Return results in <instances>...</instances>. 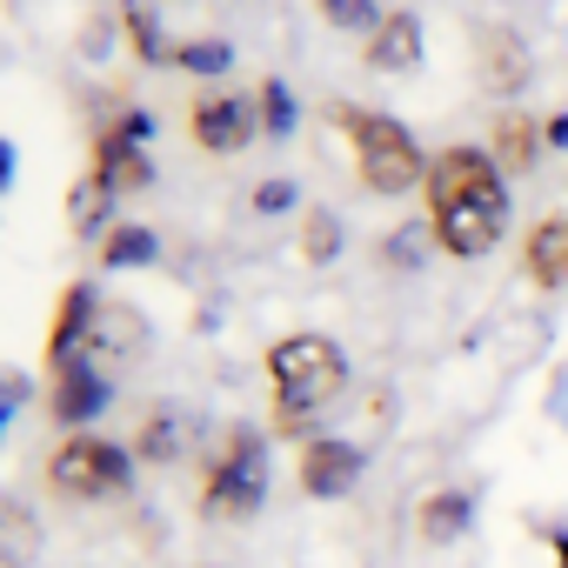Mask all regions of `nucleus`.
I'll return each instance as SVG.
<instances>
[{
  "label": "nucleus",
  "mask_w": 568,
  "mask_h": 568,
  "mask_svg": "<svg viewBox=\"0 0 568 568\" xmlns=\"http://www.w3.org/2000/svg\"><path fill=\"white\" fill-rule=\"evenodd\" d=\"M422 214H428V241L448 261H481L508 241V174L495 168L488 148L455 141L442 154H428V181H422Z\"/></svg>",
  "instance_id": "f257e3e1"
},
{
  "label": "nucleus",
  "mask_w": 568,
  "mask_h": 568,
  "mask_svg": "<svg viewBox=\"0 0 568 568\" xmlns=\"http://www.w3.org/2000/svg\"><path fill=\"white\" fill-rule=\"evenodd\" d=\"M261 375H267V408H274V435H302L315 442V422L348 395L355 368H348V348L322 328H295V335H274L267 355H261Z\"/></svg>",
  "instance_id": "f03ea898"
},
{
  "label": "nucleus",
  "mask_w": 568,
  "mask_h": 568,
  "mask_svg": "<svg viewBox=\"0 0 568 568\" xmlns=\"http://www.w3.org/2000/svg\"><path fill=\"white\" fill-rule=\"evenodd\" d=\"M267 488H274V435L254 422H227L194 462V521L247 528L261 521Z\"/></svg>",
  "instance_id": "7ed1b4c3"
},
{
  "label": "nucleus",
  "mask_w": 568,
  "mask_h": 568,
  "mask_svg": "<svg viewBox=\"0 0 568 568\" xmlns=\"http://www.w3.org/2000/svg\"><path fill=\"white\" fill-rule=\"evenodd\" d=\"M328 121L335 134L348 141V168L362 181V194L375 201H402V194H422L428 181V148L415 141V128L388 108H362V101H328Z\"/></svg>",
  "instance_id": "20e7f679"
},
{
  "label": "nucleus",
  "mask_w": 568,
  "mask_h": 568,
  "mask_svg": "<svg viewBox=\"0 0 568 568\" xmlns=\"http://www.w3.org/2000/svg\"><path fill=\"white\" fill-rule=\"evenodd\" d=\"M134 475H141L134 448L114 442V435H101V428H74V435H61V442L48 448V462H41L48 495L68 501V508H101V501L134 495Z\"/></svg>",
  "instance_id": "39448f33"
},
{
  "label": "nucleus",
  "mask_w": 568,
  "mask_h": 568,
  "mask_svg": "<svg viewBox=\"0 0 568 568\" xmlns=\"http://www.w3.org/2000/svg\"><path fill=\"white\" fill-rule=\"evenodd\" d=\"M148 134H154V121H148L141 108H114V114L94 121V134H88V174H94L114 201H128V194H141V187L154 181Z\"/></svg>",
  "instance_id": "423d86ee"
},
{
  "label": "nucleus",
  "mask_w": 568,
  "mask_h": 568,
  "mask_svg": "<svg viewBox=\"0 0 568 568\" xmlns=\"http://www.w3.org/2000/svg\"><path fill=\"white\" fill-rule=\"evenodd\" d=\"M187 141L207 154V161H227L241 148L261 141V114H254V94L227 88V81H207L194 101H187Z\"/></svg>",
  "instance_id": "0eeeda50"
},
{
  "label": "nucleus",
  "mask_w": 568,
  "mask_h": 568,
  "mask_svg": "<svg viewBox=\"0 0 568 568\" xmlns=\"http://www.w3.org/2000/svg\"><path fill=\"white\" fill-rule=\"evenodd\" d=\"M108 402H114V375H108L94 355H74V362H54V368H48V422H54L61 435L94 428V422L108 415Z\"/></svg>",
  "instance_id": "6e6552de"
},
{
  "label": "nucleus",
  "mask_w": 568,
  "mask_h": 568,
  "mask_svg": "<svg viewBox=\"0 0 568 568\" xmlns=\"http://www.w3.org/2000/svg\"><path fill=\"white\" fill-rule=\"evenodd\" d=\"M368 475V448L348 442V435H315L295 448V488L308 501H348Z\"/></svg>",
  "instance_id": "1a4fd4ad"
},
{
  "label": "nucleus",
  "mask_w": 568,
  "mask_h": 568,
  "mask_svg": "<svg viewBox=\"0 0 568 568\" xmlns=\"http://www.w3.org/2000/svg\"><path fill=\"white\" fill-rule=\"evenodd\" d=\"M475 81H481V94L515 101V94L535 81L528 41H521L515 28H501V21H481V28H475Z\"/></svg>",
  "instance_id": "9d476101"
},
{
  "label": "nucleus",
  "mask_w": 568,
  "mask_h": 568,
  "mask_svg": "<svg viewBox=\"0 0 568 568\" xmlns=\"http://www.w3.org/2000/svg\"><path fill=\"white\" fill-rule=\"evenodd\" d=\"M521 274H528L535 295H561L568 288V207H548L521 234Z\"/></svg>",
  "instance_id": "9b49d317"
},
{
  "label": "nucleus",
  "mask_w": 568,
  "mask_h": 568,
  "mask_svg": "<svg viewBox=\"0 0 568 568\" xmlns=\"http://www.w3.org/2000/svg\"><path fill=\"white\" fill-rule=\"evenodd\" d=\"M94 315H101V288L94 281H68L61 302H54V322H48V342H41V362H74L88 355V335H94Z\"/></svg>",
  "instance_id": "f8f14e48"
},
{
  "label": "nucleus",
  "mask_w": 568,
  "mask_h": 568,
  "mask_svg": "<svg viewBox=\"0 0 568 568\" xmlns=\"http://www.w3.org/2000/svg\"><path fill=\"white\" fill-rule=\"evenodd\" d=\"M422 54H428V34H422V14H408V8H388L382 28L362 41V61L375 74H415Z\"/></svg>",
  "instance_id": "ddd939ff"
},
{
  "label": "nucleus",
  "mask_w": 568,
  "mask_h": 568,
  "mask_svg": "<svg viewBox=\"0 0 568 568\" xmlns=\"http://www.w3.org/2000/svg\"><path fill=\"white\" fill-rule=\"evenodd\" d=\"M468 528H475V495H468V488H428V495L415 501V541L455 548Z\"/></svg>",
  "instance_id": "4468645a"
},
{
  "label": "nucleus",
  "mask_w": 568,
  "mask_h": 568,
  "mask_svg": "<svg viewBox=\"0 0 568 568\" xmlns=\"http://www.w3.org/2000/svg\"><path fill=\"white\" fill-rule=\"evenodd\" d=\"M541 148H548V134H541L535 114H521V108L495 114V128H488V154H495V168H501L508 181H521V174L541 161Z\"/></svg>",
  "instance_id": "2eb2a0df"
},
{
  "label": "nucleus",
  "mask_w": 568,
  "mask_h": 568,
  "mask_svg": "<svg viewBox=\"0 0 568 568\" xmlns=\"http://www.w3.org/2000/svg\"><path fill=\"white\" fill-rule=\"evenodd\" d=\"M148 348V322L128 308V302H108L101 295V315H94V335H88V355L108 368V362H134Z\"/></svg>",
  "instance_id": "dca6fc26"
},
{
  "label": "nucleus",
  "mask_w": 568,
  "mask_h": 568,
  "mask_svg": "<svg viewBox=\"0 0 568 568\" xmlns=\"http://www.w3.org/2000/svg\"><path fill=\"white\" fill-rule=\"evenodd\" d=\"M134 462H148V468H168V462H181V422H174V402H154V408H141V428H134Z\"/></svg>",
  "instance_id": "f3484780"
},
{
  "label": "nucleus",
  "mask_w": 568,
  "mask_h": 568,
  "mask_svg": "<svg viewBox=\"0 0 568 568\" xmlns=\"http://www.w3.org/2000/svg\"><path fill=\"white\" fill-rule=\"evenodd\" d=\"M114 221H121V201H114V194H108V187H101L94 174H81V181L68 187V227H74V234H94V241H101V234H108Z\"/></svg>",
  "instance_id": "a211bd4d"
},
{
  "label": "nucleus",
  "mask_w": 568,
  "mask_h": 568,
  "mask_svg": "<svg viewBox=\"0 0 568 568\" xmlns=\"http://www.w3.org/2000/svg\"><path fill=\"white\" fill-rule=\"evenodd\" d=\"M295 247H302V261H308V267H328V261L348 247V227H342V214H328V207H302Z\"/></svg>",
  "instance_id": "6ab92c4d"
},
{
  "label": "nucleus",
  "mask_w": 568,
  "mask_h": 568,
  "mask_svg": "<svg viewBox=\"0 0 568 568\" xmlns=\"http://www.w3.org/2000/svg\"><path fill=\"white\" fill-rule=\"evenodd\" d=\"M154 227H141V221H114L108 234H101V267H148L154 261Z\"/></svg>",
  "instance_id": "aec40b11"
},
{
  "label": "nucleus",
  "mask_w": 568,
  "mask_h": 568,
  "mask_svg": "<svg viewBox=\"0 0 568 568\" xmlns=\"http://www.w3.org/2000/svg\"><path fill=\"white\" fill-rule=\"evenodd\" d=\"M254 114H261V141H288L295 121H302V108L288 101V88H281V81H261L254 88Z\"/></svg>",
  "instance_id": "412c9836"
},
{
  "label": "nucleus",
  "mask_w": 568,
  "mask_h": 568,
  "mask_svg": "<svg viewBox=\"0 0 568 568\" xmlns=\"http://www.w3.org/2000/svg\"><path fill=\"white\" fill-rule=\"evenodd\" d=\"M315 8H322V21H328L335 34H362V41H368V34L382 28V14H388V8H375V0H315Z\"/></svg>",
  "instance_id": "4be33fe9"
},
{
  "label": "nucleus",
  "mask_w": 568,
  "mask_h": 568,
  "mask_svg": "<svg viewBox=\"0 0 568 568\" xmlns=\"http://www.w3.org/2000/svg\"><path fill=\"white\" fill-rule=\"evenodd\" d=\"M121 34H128V48H134L141 61H154V68L174 61V41H161V21H154L148 8H128V14H121Z\"/></svg>",
  "instance_id": "5701e85b"
},
{
  "label": "nucleus",
  "mask_w": 568,
  "mask_h": 568,
  "mask_svg": "<svg viewBox=\"0 0 568 568\" xmlns=\"http://www.w3.org/2000/svg\"><path fill=\"white\" fill-rule=\"evenodd\" d=\"M174 68H187V74H227V48L221 41H174Z\"/></svg>",
  "instance_id": "b1692460"
},
{
  "label": "nucleus",
  "mask_w": 568,
  "mask_h": 568,
  "mask_svg": "<svg viewBox=\"0 0 568 568\" xmlns=\"http://www.w3.org/2000/svg\"><path fill=\"white\" fill-rule=\"evenodd\" d=\"M281 207H295V181H261L254 187V214H281Z\"/></svg>",
  "instance_id": "393cba45"
},
{
  "label": "nucleus",
  "mask_w": 568,
  "mask_h": 568,
  "mask_svg": "<svg viewBox=\"0 0 568 568\" xmlns=\"http://www.w3.org/2000/svg\"><path fill=\"white\" fill-rule=\"evenodd\" d=\"M541 541H548V561H555V568H568V528H548Z\"/></svg>",
  "instance_id": "a878e982"
},
{
  "label": "nucleus",
  "mask_w": 568,
  "mask_h": 568,
  "mask_svg": "<svg viewBox=\"0 0 568 568\" xmlns=\"http://www.w3.org/2000/svg\"><path fill=\"white\" fill-rule=\"evenodd\" d=\"M541 134H548V148H568V114H548Z\"/></svg>",
  "instance_id": "bb28decb"
},
{
  "label": "nucleus",
  "mask_w": 568,
  "mask_h": 568,
  "mask_svg": "<svg viewBox=\"0 0 568 568\" xmlns=\"http://www.w3.org/2000/svg\"><path fill=\"white\" fill-rule=\"evenodd\" d=\"M194 568H227V561H194Z\"/></svg>",
  "instance_id": "cd10ccee"
}]
</instances>
